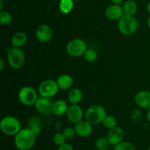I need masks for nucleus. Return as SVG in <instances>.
I'll return each mask as SVG.
<instances>
[{"label": "nucleus", "instance_id": "obj_1", "mask_svg": "<svg viewBox=\"0 0 150 150\" xmlns=\"http://www.w3.org/2000/svg\"><path fill=\"white\" fill-rule=\"evenodd\" d=\"M36 136L29 127L23 128L15 136L14 144L18 150H30L35 146Z\"/></svg>", "mask_w": 150, "mask_h": 150}, {"label": "nucleus", "instance_id": "obj_2", "mask_svg": "<svg viewBox=\"0 0 150 150\" xmlns=\"http://www.w3.org/2000/svg\"><path fill=\"white\" fill-rule=\"evenodd\" d=\"M117 26L120 33L125 36H130L138 30L139 23L134 16L124 14L118 21Z\"/></svg>", "mask_w": 150, "mask_h": 150}, {"label": "nucleus", "instance_id": "obj_3", "mask_svg": "<svg viewBox=\"0 0 150 150\" xmlns=\"http://www.w3.org/2000/svg\"><path fill=\"white\" fill-rule=\"evenodd\" d=\"M0 128L4 135L8 136H15L22 129L20 120L14 116L4 117L0 122Z\"/></svg>", "mask_w": 150, "mask_h": 150}, {"label": "nucleus", "instance_id": "obj_4", "mask_svg": "<svg viewBox=\"0 0 150 150\" xmlns=\"http://www.w3.org/2000/svg\"><path fill=\"white\" fill-rule=\"evenodd\" d=\"M106 116L107 112L105 109L100 105H94L89 107L84 113L85 120L92 125L102 123Z\"/></svg>", "mask_w": 150, "mask_h": 150}, {"label": "nucleus", "instance_id": "obj_5", "mask_svg": "<svg viewBox=\"0 0 150 150\" xmlns=\"http://www.w3.org/2000/svg\"><path fill=\"white\" fill-rule=\"evenodd\" d=\"M7 62L15 70L21 69L25 63V54L21 48H11L7 51Z\"/></svg>", "mask_w": 150, "mask_h": 150}, {"label": "nucleus", "instance_id": "obj_6", "mask_svg": "<svg viewBox=\"0 0 150 150\" xmlns=\"http://www.w3.org/2000/svg\"><path fill=\"white\" fill-rule=\"evenodd\" d=\"M39 96L38 92L32 86H26L22 87L18 93V98L21 104L26 106L35 105Z\"/></svg>", "mask_w": 150, "mask_h": 150}, {"label": "nucleus", "instance_id": "obj_7", "mask_svg": "<svg viewBox=\"0 0 150 150\" xmlns=\"http://www.w3.org/2000/svg\"><path fill=\"white\" fill-rule=\"evenodd\" d=\"M87 45L83 40L74 38L68 42L66 46L67 54L73 57H80L84 55L87 50Z\"/></svg>", "mask_w": 150, "mask_h": 150}, {"label": "nucleus", "instance_id": "obj_8", "mask_svg": "<svg viewBox=\"0 0 150 150\" xmlns=\"http://www.w3.org/2000/svg\"><path fill=\"white\" fill-rule=\"evenodd\" d=\"M58 84L57 81L47 79L41 82L38 86V93L40 96L48 98H54L59 92Z\"/></svg>", "mask_w": 150, "mask_h": 150}, {"label": "nucleus", "instance_id": "obj_9", "mask_svg": "<svg viewBox=\"0 0 150 150\" xmlns=\"http://www.w3.org/2000/svg\"><path fill=\"white\" fill-rule=\"evenodd\" d=\"M53 105H54V103L51 101V98H45L40 95L35 103V107L40 114L46 115V114H50L52 113Z\"/></svg>", "mask_w": 150, "mask_h": 150}, {"label": "nucleus", "instance_id": "obj_10", "mask_svg": "<svg viewBox=\"0 0 150 150\" xmlns=\"http://www.w3.org/2000/svg\"><path fill=\"white\" fill-rule=\"evenodd\" d=\"M66 114L69 121L74 124L83 120V118L84 117L83 110L79 104H71L68 107Z\"/></svg>", "mask_w": 150, "mask_h": 150}, {"label": "nucleus", "instance_id": "obj_11", "mask_svg": "<svg viewBox=\"0 0 150 150\" xmlns=\"http://www.w3.org/2000/svg\"><path fill=\"white\" fill-rule=\"evenodd\" d=\"M37 39L40 42H48L53 38V30L49 26L46 24H41L37 28L35 32Z\"/></svg>", "mask_w": 150, "mask_h": 150}, {"label": "nucleus", "instance_id": "obj_12", "mask_svg": "<svg viewBox=\"0 0 150 150\" xmlns=\"http://www.w3.org/2000/svg\"><path fill=\"white\" fill-rule=\"evenodd\" d=\"M136 105L144 110L150 109V92L147 90H142L138 92L134 98Z\"/></svg>", "mask_w": 150, "mask_h": 150}, {"label": "nucleus", "instance_id": "obj_13", "mask_svg": "<svg viewBox=\"0 0 150 150\" xmlns=\"http://www.w3.org/2000/svg\"><path fill=\"white\" fill-rule=\"evenodd\" d=\"M92 125L88 122L86 120H81L79 122L75 124V130L76 134L82 138L89 137L92 135L93 132V127Z\"/></svg>", "mask_w": 150, "mask_h": 150}, {"label": "nucleus", "instance_id": "obj_14", "mask_svg": "<svg viewBox=\"0 0 150 150\" xmlns=\"http://www.w3.org/2000/svg\"><path fill=\"white\" fill-rule=\"evenodd\" d=\"M124 15L122 6L120 4H111L106 7L105 10V16L108 19L111 21L120 20Z\"/></svg>", "mask_w": 150, "mask_h": 150}, {"label": "nucleus", "instance_id": "obj_15", "mask_svg": "<svg viewBox=\"0 0 150 150\" xmlns=\"http://www.w3.org/2000/svg\"><path fill=\"white\" fill-rule=\"evenodd\" d=\"M125 136L124 130L120 127H116L109 130L107 134V139L109 142L111 146H116L123 141Z\"/></svg>", "mask_w": 150, "mask_h": 150}, {"label": "nucleus", "instance_id": "obj_16", "mask_svg": "<svg viewBox=\"0 0 150 150\" xmlns=\"http://www.w3.org/2000/svg\"><path fill=\"white\" fill-rule=\"evenodd\" d=\"M27 42V35L23 32H18L13 35L10 40L12 47L21 48Z\"/></svg>", "mask_w": 150, "mask_h": 150}, {"label": "nucleus", "instance_id": "obj_17", "mask_svg": "<svg viewBox=\"0 0 150 150\" xmlns=\"http://www.w3.org/2000/svg\"><path fill=\"white\" fill-rule=\"evenodd\" d=\"M68 107L67 103L64 100H58L54 103L52 114L55 116H58V117L67 114Z\"/></svg>", "mask_w": 150, "mask_h": 150}, {"label": "nucleus", "instance_id": "obj_18", "mask_svg": "<svg viewBox=\"0 0 150 150\" xmlns=\"http://www.w3.org/2000/svg\"><path fill=\"white\" fill-rule=\"evenodd\" d=\"M57 83L59 89L67 90L70 89L73 83V78L68 74H62L57 79Z\"/></svg>", "mask_w": 150, "mask_h": 150}, {"label": "nucleus", "instance_id": "obj_19", "mask_svg": "<svg viewBox=\"0 0 150 150\" xmlns=\"http://www.w3.org/2000/svg\"><path fill=\"white\" fill-rule=\"evenodd\" d=\"M83 99V93L81 90L77 88H73L69 91L67 94V100L70 104H79Z\"/></svg>", "mask_w": 150, "mask_h": 150}, {"label": "nucleus", "instance_id": "obj_20", "mask_svg": "<svg viewBox=\"0 0 150 150\" xmlns=\"http://www.w3.org/2000/svg\"><path fill=\"white\" fill-rule=\"evenodd\" d=\"M122 9L125 15L134 16L138 10L137 4L133 0H127L122 4Z\"/></svg>", "mask_w": 150, "mask_h": 150}, {"label": "nucleus", "instance_id": "obj_21", "mask_svg": "<svg viewBox=\"0 0 150 150\" xmlns=\"http://www.w3.org/2000/svg\"><path fill=\"white\" fill-rule=\"evenodd\" d=\"M74 7L73 0H60L59 3V9L62 14L67 15L73 10Z\"/></svg>", "mask_w": 150, "mask_h": 150}, {"label": "nucleus", "instance_id": "obj_22", "mask_svg": "<svg viewBox=\"0 0 150 150\" xmlns=\"http://www.w3.org/2000/svg\"><path fill=\"white\" fill-rule=\"evenodd\" d=\"M102 124L105 128L108 129V130H111L117 126V119L111 115H107L103 121Z\"/></svg>", "mask_w": 150, "mask_h": 150}, {"label": "nucleus", "instance_id": "obj_23", "mask_svg": "<svg viewBox=\"0 0 150 150\" xmlns=\"http://www.w3.org/2000/svg\"><path fill=\"white\" fill-rule=\"evenodd\" d=\"M95 146L98 150H108L111 144L107 137H100L95 141Z\"/></svg>", "mask_w": 150, "mask_h": 150}, {"label": "nucleus", "instance_id": "obj_24", "mask_svg": "<svg viewBox=\"0 0 150 150\" xmlns=\"http://www.w3.org/2000/svg\"><path fill=\"white\" fill-rule=\"evenodd\" d=\"M13 21V16L7 11L1 10L0 12V23L1 25H8Z\"/></svg>", "mask_w": 150, "mask_h": 150}, {"label": "nucleus", "instance_id": "obj_25", "mask_svg": "<svg viewBox=\"0 0 150 150\" xmlns=\"http://www.w3.org/2000/svg\"><path fill=\"white\" fill-rule=\"evenodd\" d=\"M83 57H84L86 61L89 62H93L96 61L98 56V53L95 50L92 49V48H88L85 52Z\"/></svg>", "mask_w": 150, "mask_h": 150}, {"label": "nucleus", "instance_id": "obj_26", "mask_svg": "<svg viewBox=\"0 0 150 150\" xmlns=\"http://www.w3.org/2000/svg\"><path fill=\"white\" fill-rule=\"evenodd\" d=\"M114 150H136L134 145L128 142L122 141L120 144L114 146Z\"/></svg>", "mask_w": 150, "mask_h": 150}, {"label": "nucleus", "instance_id": "obj_27", "mask_svg": "<svg viewBox=\"0 0 150 150\" xmlns=\"http://www.w3.org/2000/svg\"><path fill=\"white\" fill-rule=\"evenodd\" d=\"M62 133H63V135L65 137L66 140L67 141H70L72 140V139H74V137L76 136V130H75L74 127H67L62 130Z\"/></svg>", "mask_w": 150, "mask_h": 150}, {"label": "nucleus", "instance_id": "obj_28", "mask_svg": "<svg viewBox=\"0 0 150 150\" xmlns=\"http://www.w3.org/2000/svg\"><path fill=\"white\" fill-rule=\"evenodd\" d=\"M66 139L62 133H57L53 137V142L57 146H59L66 143Z\"/></svg>", "mask_w": 150, "mask_h": 150}, {"label": "nucleus", "instance_id": "obj_29", "mask_svg": "<svg viewBox=\"0 0 150 150\" xmlns=\"http://www.w3.org/2000/svg\"><path fill=\"white\" fill-rule=\"evenodd\" d=\"M29 128L31 129V130L32 131V133L35 135V136H38L41 133V127L40 124H35L29 126Z\"/></svg>", "mask_w": 150, "mask_h": 150}, {"label": "nucleus", "instance_id": "obj_30", "mask_svg": "<svg viewBox=\"0 0 150 150\" xmlns=\"http://www.w3.org/2000/svg\"><path fill=\"white\" fill-rule=\"evenodd\" d=\"M58 150H74V148L70 144L65 143L64 144L61 145V146H59Z\"/></svg>", "mask_w": 150, "mask_h": 150}, {"label": "nucleus", "instance_id": "obj_31", "mask_svg": "<svg viewBox=\"0 0 150 150\" xmlns=\"http://www.w3.org/2000/svg\"><path fill=\"white\" fill-rule=\"evenodd\" d=\"M110 1L112 2V4H121L122 3H123L124 0H110Z\"/></svg>", "mask_w": 150, "mask_h": 150}, {"label": "nucleus", "instance_id": "obj_32", "mask_svg": "<svg viewBox=\"0 0 150 150\" xmlns=\"http://www.w3.org/2000/svg\"><path fill=\"white\" fill-rule=\"evenodd\" d=\"M4 67V62L2 58L0 59V70H3Z\"/></svg>", "mask_w": 150, "mask_h": 150}, {"label": "nucleus", "instance_id": "obj_33", "mask_svg": "<svg viewBox=\"0 0 150 150\" xmlns=\"http://www.w3.org/2000/svg\"><path fill=\"white\" fill-rule=\"evenodd\" d=\"M146 119H147L148 122L150 123V109L148 110L147 113H146Z\"/></svg>", "mask_w": 150, "mask_h": 150}, {"label": "nucleus", "instance_id": "obj_34", "mask_svg": "<svg viewBox=\"0 0 150 150\" xmlns=\"http://www.w3.org/2000/svg\"><path fill=\"white\" fill-rule=\"evenodd\" d=\"M146 10H147L148 13H149V14H150V1H149V3H148L147 6H146Z\"/></svg>", "mask_w": 150, "mask_h": 150}, {"label": "nucleus", "instance_id": "obj_35", "mask_svg": "<svg viewBox=\"0 0 150 150\" xmlns=\"http://www.w3.org/2000/svg\"><path fill=\"white\" fill-rule=\"evenodd\" d=\"M3 8V0H0V10H2Z\"/></svg>", "mask_w": 150, "mask_h": 150}, {"label": "nucleus", "instance_id": "obj_36", "mask_svg": "<svg viewBox=\"0 0 150 150\" xmlns=\"http://www.w3.org/2000/svg\"><path fill=\"white\" fill-rule=\"evenodd\" d=\"M147 26H148V27H149V29H150V16L148 18V19H147Z\"/></svg>", "mask_w": 150, "mask_h": 150}, {"label": "nucleus", "instance_id": "obj_37", "mask_svg": "<svg viewBox=\"0 0 150 150\" xmlns=\"http://www.w3.org/2000/svg\"><path fill=\"white\" fill-rule=\"evenodd\" d=\"M148 150H150V145H149V148H148Z\"/></svg>", "mask_w": 150, "mask_h": 150}]
</instances>
